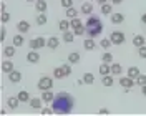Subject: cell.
<instances>
[{
  "mask_svg": "<svg viewBox=\"0 0 146 116\" xmlns=\"http://www.w3.org/2000/svg\"><path fill=\"white\" fill-rule=\"evenodd\" d=\"M52 108H53L55 115H68L75 108V98L66 91H60L58 95H55L53 101H52Z\"/></svg>",
  "mask_w": 146,
  "mask_h": 116,
  "instance_id": "obj_1",
  "label": "cell"
},
{
  "mask_svg": "<svg viewBox=\"0 0 146 116\" xmlns=\"http://www.w3.org/2000/svg\"><path fill=\"white\" fill-rule=\"evenodd\" d=\"M85 27H86V35L90 38H96V36H100L103 33V22H101V18L98 15L91 13L88 20H86V23H85Z\"/></svg>",
  "mask_w": 146,
  "mask_h": 116,
  "instance_id": "obj_2",
  "label": "cell"
},
{
  "mask_svg": "<svg viewBox=\"0 0 146 116\" xmlns=\"http://www.w3.org/2000/svg\"><path fill=\"white\" fill-rule=\"evenodd\" d=\"M70 23H72L73 33H75L76 36H82V35H85V33H86V27L82 23V20H80L78 17L72 18V20H70Z\"/></svg>",
  "mask_w": 146,
  "mask_h": 116,
  "instance_id": "obj_3",
  "label": "cell"
},
{
  "mask_svg": "<svg viewBox=\"0 0 146 116\" xmlns=\"http://www.w3.org/2000/svg\"><path fill=\"white\" fill-rule=\"evenodd\" d=\"M36 88L40 89V91H45V89H52L53 88V80H52V76H42L38 83H36Z\"/></svg>",
  "mask_w": 146,
  "mask_h": 116,
  "instance_id": "obj_4",
  "label": "cell"
},
{
  "mask_svg": "<svg viewBox=\"0 0 146 116\" xmlns=\"http://www.w3.org/2000/svg\"><path fill=\"white\" fill-rule=\"evenodd\" d=\"M28 46H30V50H40V48L46 46V40L43 38V36H36V38H32V40L28 42Z\"/></svg>",
  "mask_w": 146,
  "mask_h": 116,
  "instance_id": "obj_5",
  "label": "cell"
},
{
  "mask_svg": "<svg viewBox=\"0 0 146 116\" xmlns=\"http://www.w3.org/2000/svg\"><path fill=\"white\" fill-rule=\"evenodd\" d=\"M125 33L123 32H118V30H115V32H111L110 33V40H111V43L113 45H123L125 43Z\"/></svg>",
  "mask_w": 146,
  "mask_h": 116,
  "instance_id": "obj_6",
  "label": "cell"
},
{
  "mask_svg": "<svg viewBox=\"0 0 146 116\" xmlns=\"http://www.w3.org/2000/svg\"><path fill=\"white\" fill-rule=\"evenodd\" d=\"M119 85L123 86V88H133L135 85H136V80L135 78H131V76H123V78H119V81H118Z\"/></svg>",
  "mask_w": 146,
  "mask_h": 116,
  "instance_id": "obj_7",
  "label": "cell"
},
{
  "mask_svg": "<svg viewBox=\"0 0 146 116\" xmlns=\"http://www.w3.org/2000/svg\"><path fill=\"white\" fill-rule=\"evenodd\" d=\"M30 22H27V20H20L17 23V30L18 33H28V30H30Z\"/></svg>",
  "mask_w": 146,
  "mask_h": 116,
  "instance_id": "obj_8",
  "label": "cell"
},
{
  "mask_svg": "<svg viewBox=\"0 0 146 116\" xmlns=\"http://www.w3.org/2000/svg\"><path fill=\"white\" fill-rule=\"evenodd\" d=\"M27 62L28 63H38L40 62V55H38V50H30L27 53Z\"/></svg>",
  "mask_w": 146,
  "mask_h": 116,
  "instance_id": "obj_9",
  "label": "cell"
},
{
  "mask_svg": "<svg viewBox=\"0 0 146 116\" xmlns=\"http://www.w3.org/2000/svg\"><path fill=\"white\" fill-rule=\"evenodd\" d=\"M15 52H17V46L15 45H9V46H3V56L5 58H12L13 55H15Z\"/></svg>",
  "mask_w": 146,
  "mask_h": 116,
  "instance_id": "obj_10",
  "label": "cell"
},
{
  "mask_svg": "<svg viewBox=\"0 0 146 116\" xmlns=\"http://www.w3.org/2000/svg\"><path fill=\"white\" fill-rule=\"evenodd\" d=\"M15 70V66H13V63H12V60H3L2 62V72L7 73L9 75L10 72H13Z\"/></svg>",
  "mask_w": 146,
  "mask_h": 116,
  "instance_id": "obj_11",
  "label": "cell"
},
{
  "mask_svg": "<svg viewBox=\"0 0 146 116\" xmlns=\"http://www.w3.org/2000/svg\"><path fill=\"white\" fill-rule=\"evenodd\" d=\"M46 9H48V3H46L45 0H36L35 2V10L38 13H45Z\"/></svg>",
  "mask_w": 146,
  "mask_h": 116,
  "instance_id": "obj_12",
  "label": "cell"
},
{
  "mask_svg": "<svg viewBox=\"0 0 146 116\" xmlns=\"http://www.w3.org/2000/svg\"><path fill=\"white\" fill-rule=\"evenodd\" d=\"M9 81H12V83H20V81H22V73L18 72V70L10 72L9 73Z\"/></svg>",
  "mask_w": 146,
  "mask_h": 116,
  "instance_id": "obj_13",
  "label": "cell"
},
{
  "mask_svg": "<svg viewBox=\"0 0 146 116\" xmlns=\"http://www.w3.org/2000/svg\"><path fill=\"white\" fill-rule=\"evenodd\" d=\"M110 18H111V23H113V25H119V23L125 22V15H123V13H111Z\"/></svg>",
  "mask_w": 146,
  "mask_h": 116,
  "instance_id": "obj_14",
  "label": "cell"
},
{
  "mask_svg": "<svg viewBox=\"0 0 146 116\" xmlns=\"http://www.w3.org/2000/svg\"><path fill=\"white\" fill-rule=\"evenodd\" d=\"M58 45H60V38H58V36H50V38L46 40V46H48L50 50L58 48Z\"/></svg>",
  "mask_w": 146,
  "mask_h": 116,
  "instance_id": "obj_15",
  "label": "cell"
},
{
  "mask_svg": "<svg viewBox=\"0 0 146 116\" xmlns=\"http://www.w3.org/2000/svg\"><path fill=\"white\" fill-rule=\"evenodd\" d=\"M42 103H43L42 96H40V98L36 96V98L30 99V103H28V105H30V108H32V109H42Z\"/></svg>",
  "mask_w": 146,
  "mask_h": 116,
  "instance_id": "obj_16",
  "label": "cell"
},
{
  "mask_svg": "<svg viewBox=\"0 0 146 116\" xmlns=\"http://www.w3.org/2000/svg\"><path fill=\"white\" fill-rule=\"evenodd\" d=\"M80 12H82L83 15H91L93 13V5H91V0L90 2H85L82 5V9H80Z\"/></svg>",
  "mask_w": 146,
  "mask_h": 116,
  "instance_id": "obj_17",
  "label": "cell"
},
{
  "mask_svg": "<svg viewBox=\"0 0 146 116\" xmlns=\"http://www.w3.org/2000/svg\"><path fill=\"white\" fill-rule=\"evenodd\" d=\"M83 46H85V50H88V52H91V50H95L96 48V42H95V38H86L85 42H83Z\"/></svg>",
  "mask_w": 146,
  "mask_h": 116,
  "instance_id": "obj_18",
  "label": "cell"
},
{
  "mask_svg": "<svg viewBox=\"0 0 146 116\" xmlns=\"http://www.w3.org/2000/svg\"><path fill=\"white\" fill-rule=\"evenodd\" d=\"M100 12H101V15H111L113 13V3H103L100 7Z\"/></svg>",
  "mask_w": 146,
  "mask_h": 116,
  "instance_id": "obj_19",
  "label": "cell"
},
{
  "mask_svg": "<svg viewBox=\"0 0 146 116\" xmlns=\"http://www.w3.org/2000/svg\"><path fill=\"white\" fill-rule=\"evenodd\" d=\"M20 103H22V101L18 99V96H10V98L7 99V106L12 108V109H17Z\"/></svg>",
  "mask_w": 146,
  "mask_h": 116,
  "instance_id": "obj_20",
  "label": "cell"
},
{
  "mask_svg": "<svg viewBox=\"0 0 146 116\" xmlns=\"http://www.w3.org/2000/svg\"><path fill=\"white\" fill-rule=\"evenodd\" d=\"M101 83H103V86H113L115 85V78H113V75L110 73V75H105L103 78H101Z\"/></svg>",
  "mask_w": 146,
  "mask_h": 116,
  "instance_id": "obj_21",
  "label": "cell"
},
{
  "mask_svg": "<svg viewBox=\"0 0 146 116\" xmlns=\"http://www.w3.org/2000/svg\"><path fill=\"white\" fill-rule=\"evenodd\" d=\"M18 99L22 101V103H30V99H32V96H30V93L28 91H25V89H22V91H18Z\"/></svg>",
  "mask_w": 146,
  "mask_h": 116,
  "instance_id": "obj_22",
  "label": "cell"
},
{
  "mask_svg": "<svg viewBox=\"0 0 146 116\" xmlns=\"http://www.w3.org/2000/svg\"><path fill=\"white\" fill-rule=\"evenodd\" d=\"M55 98V95L52 93V89H45L43 93H42V99H43V103H52Z\"/></svg>",
  "mask_w": 146,
  "mask_h": 116,
  "instance_id": "obj_23",
  "label": "cell"
},
{
  "mask_svg": "<svg viewBox=\"0 0 146 116\" xmlns=\"http://www.w3.org/2000/svg\"><path fill=\"white\" fill-rule=\"evenodd\" d=\"M123 73V66L119 63H111V75L113 76H119Z\"/></svg>",
  "mask_w": 146,
  "mask_h": 116,
  "instance_id": "obj_24",
  "label": "cell"
},
{
  "mask_svg": "<svg viewBox=\"0 0 146 116\" xmlns=\"http://www.w3.org/2000/svg\"><path fill=\"white\" fill-rule=\"evenodd\" d=\"M65 76H66V73H65L63 66H58V68L53 70V78L55 80H62V78H65Z\"/></svg>",
  "mask_w": 146,
  "mask_h": 116,
  "instance_id": "obj_25",
  "label": "cell"
},
{
  "mask_svg": "<svg viewBox=\"0 0 146 116\" xmlns=\"http://www.w3.org/2000/svg\"><path fill=\"white\" fill-rule=\"evenodd\" d=\"M145 43H146L145 35H135V36H133V45H135L136 48H139V46H143Z\"/></svg>",
  "mask_w": 146,
  "mask_h": 116,
  "instance_id": "obj_26",
  "label": "cell"
},
{
  "mask_svg": "<svg viewBox=\"0 0 146 116\" xmlns=\"http://www.w3.org/2000/svg\"><path fill=\"white\" fill-rule=\"evenodd\" d=\"M98 72H100L101 76L110 75V73H111V65H110V63H101V66L98 68Z\"/></svg>",
  "mask_w": 146,
  "mask_h": 116,
  "instance_id": "obj_27",
  "label": "cell"
},
{
  "mask_svg": "<svg viewBox=\"0 0 146 116\" xmlns=\"http://www.w3.org/2000/svg\"><path fill=\"white\" fill-rule=\"evenodd\" d=\"M75 33L73 32H70V30H66V32H63V36H62V40H63L65 43H72L73 40H75Z\"/></svg>",
  "mask_w": 146,
  "mask_h": 116,
  "instance_id": "obj_28",
  "label": "cell"
},
{
  "mask_svg": "<svg viewBox=\"0 0 146 116\" xmlns=\"http://www.w3.org/2000/svg\"><path fill=\"white\" fill-rule=\"evenodd\" d=\"M80 53L78 52H72V53L68 55V63H72V65H76V63L80 62Z\"/></svg>",
  "mask_w": 146,
  "mask_h": 116,
  "instance_id": "obj_29",
  "label": "cell"
},
{
  "mask_svg": "<svg viewBox=\"0 0 146 116\" xmlns=\"http://www.w3.org/2000/svg\"><path fill=\"white\" fill-rule=\"evenodd\" d=\"M139 73H141V72H139V68H138V66H129V68H128V72H126V75H128V76H131V78H135V80H136Z\"/></svg>",
  "mask_w": 146,
  "mask_h": 116,
  "instance_id": "obj_30",
  "label": "cell"
},
{
  "mask_svg": "<svg viewBox=\"0 0 146 116\" xmlns=\"http://www.w3.org/2000/svg\"><path fill=\"white\" fill-rule=\"evenodd\" d=\"M12 42H13V45H15V46H22V45H23V42H25L23 33H17V35L12 38Z\"/></svg>",
  "mask_w": 146,
  "mask_h": 116,
  "instance_id": "obj_31",
  "label": "cell"
},
{
  "mask_svg": "<svg viewBox=\"0 0 146 116\" xmlns=\"http://www.w3.org/2000/svg\"><path fill=\"white\" fill-rule=\"evenodd\" d=\"M36 25H46V22H48V17H46V13H38L35 18Z\"/></svg>",
  "mask_w": 146,
  "mask_h": 116,
  "instance_id": "obj_32",
  "label": "cell"
},
{
  "mask_svg": "<svg viewBox=\"0 0 146 116\" xmlns=\"http://www.w3.org/2000/svg\"><path fill=\"white\" fill-rule=\"evenodd\" d=\"M58 28H60V30H62V32H66V30H70V28H72V23H70V22H68V20H60V22H58Z\"/></svg>",
  "mask_w": 146,
  "mask_h": 116,
  "instance_id": "obj_33",
  "label": "cell"
},
{
  "mask_svg": "<svg viewBox=\"0 0 146 116\" xmlns=\"http://www.w3.org/2000/svg\"><path fill=\"white\" fill-rule=\"evenodd\" d=\"M83 81H85V85H93V81H95V75L90 72H86L83 75Z\"/></svg>",
  "mask_w": 146,
  "mask_h": 116,
  "instance_id": "obj_34",
  "label": "cell"
},
{
  "mask_svg": "<svg viewBox=\"0 0 146 116\" xmlns=\"http://www.w3.org/2000/svg\"><path fill=\"white\" fill-rule=\"evenodd\" d=\"M65 15H66V17L70 18V20H72V18L78 17V10L75 9V7H70V9H66V12H65Z\"/></svg>",
  "mask_w": 146,
  "mask_h": 116,
  "instance_id": "obj_35",
  "label": "cell"
},
{
  "mask_svg": "<svg viewBox=\"0 0 146 116\" xmlns=\"http://www.w3.org/2000/svg\"><path fill=\"white\" fill-rule=\"evenodd\" d=\"M101 62H103V63H110V65H111V63H113V55L108 53V52H106V53H103V55H101Z\"/></svg>",
  "mask_w": 146,
  "mask_h": 116,
  "instance_id": "obj_36",
  "label": "cell"
},
{
  "mask_svg": "<svg viewBox=\"0 0 146 116\" xmlns=\"http://www.w3.org/2000/svg\"><path fill=\"white\" fill-rule=\"evenodd\" d=\"M111 45H113V43H111V40H110V38H103V40L100 42V46L103 48V50H108Z\"/></svg>",
  "mask_w": 146,
  "mask_h": 116,
  "instance_id": "obj_37",
  "label": "cell"
},
{
  "mask_svg": "<svg viewBox=\"0 0 146 116\" xmlns=\"http://www.w3.org/2000/svg\"><path fill=\"white\" fill-rule=\"evenodd\" d=\"M136 85H139V86H143V85H146V75H143V73H139L136 78Z\"/></svg>",
  "mask_w": 146,
  "mask_h": 116,
  "instance_id": "obj_38",
  "label": "cell"
},
{
  "mask_svg": "<svg viewBox=\"0 0 146 116\" xmlns=\"http://www.w3.org/2000/svg\"><path fill=\"white\" fill-rule=\"evenodd\" d=\"M73 2L75 0H60V5L66 10V9H70V7H73Z\"/></svg>",
  "mask_w": 146,
  "mask_h": 116,
  "instance_id": "obj_39",
  "label": "cell"
},
{
  "mask_svg": "<svg viewBox=\"0 0 146 116\" xmlns=\"http://www.w3.org/2000/svg\"><path fill=\"white\" fill-rule=\"evenodd\" d=\"M138 56L143 58V60H146V45H143V46L138 48Z\"/></svg>",
  "mask_w": 146,
  "mask_h": 116,
  "instance_id": "obj_40",
  "label": "cell"
},
{
  "mask_svg": "<svg viewBox=\"0 0 146 116\" xmlns=\"http://www.w3.org/2000/svg\"><path fill=\"white\" fill-rule=\"evenodd\" d=\"M10 13L9 12H2V17H0V20H2V23H9L10 22Z\"/></svg>",
  "mask_w": 146,
  "mask_h": 116,
  "instance_id": "obj_41",
  "label": "cell"
},
{
  "mask_svg": "<svg viewBox=\"0 0 146 116\" xmlns=\"http://www.w3.org/2000/svg\"><path fill=\"white\" fill-rule=\"evenodd\" d=\"M62 66H63V70H65V73H66V76H70V75H72V63H66V65H62Z\"/></svg>",
  "mask_w": 146,
  "mask_h": 116,
  "instance_id": "obj_42",
  "label": "cell"
},
{
  "mask_svg": "<svg viewBox=\"0 0 146 116\" xmlns=\"http://www.w3.org/2000/svg\"><path fill=\"white\" fill-rule=\"evenodd\" d=\"M5 36H7V30L0 28V42H5Z\"/></svg>",
  "mask_w": 146,
  "mask_h": 116,
  "instance_id": "obj_43",
  "label": "cell"
},
{
  "mask_svg": "<svg viewBox=\"0 0 146 116\" xmlns=\"http://www.w3.org/2000/svg\"><path fill=\"white\" fill-rule=\"evenodd\" d=\"M40 111H42V115H52L53 113V108H42Z\"/></svg>",
  "mask_w": 146,
  "mask_h": 116,
  "instance_id": "obj_44",
  "label": "cell"
},
{
  "mask_svg": "<svg viewBox=\"0 0 146 116\" xmlns=\"http://www.w3.org/2000/svg\"><path fill=\"white\" fill-rule=\"evenodd\" d=\"M98 113H100V115H108V113H110V109H106V108H101V109L98 111Z\"/></svg>",
  "mask_w": 146,
  "mask_h": 116,
  "instance_id": "obj_45",
  "label": "cell"
},
{
  "mask_svg": "<svg viewBox=\"0 0 146 116\" xmlns=\"http://www.w3.org/2000/svg\"><path fill=\"white\" fill-rule=\"evenodd\" d=\"M123 2H125V0H111L113 5H119V3H123Z\"/></svg>",
  "mask_w": 146,
  "mask_h": 116,
  "instance_id": "obj_46",
  "label": "cell"
},
{
  "mask_svg": "<svg viewBox=\"0 0 146 116\" xmlns=\"http://www.w3.org/2000/svg\"><path fill=\"white\" fill-rule=\"evenodd\" d=\"M0 10L5 12V10H7V5H5V3H0Z\"/></svg>",
  "mask_w": 146,
  "mask_h": 116,
  "instance_id": "obj_47",
  "label": "cell"
},
{
  "mask_svg": "<svg viewBox=\"0 0 146 116\" xmlns=\"http://www.w3.org/2000/svg\"><path fill=\"white\" fill-rule=\"evenodd\" d=\"M141 22L146 25V13H143V15H141Z\"/></svg>",
  "mask_w": 146,
  "mask_h": 116,
  "instance_id": "obj_48",
  "label": "cell"
},
{
  "mask_svg": "<svg viewBox=\"0 0 146 116\" xmlns=\"http://www.w3.org/2000/svg\"><path fill=\"white\" fill-rule=\"evenodd\" d=\"M141 93L146 96V85H143V86H141Z\"/></svg>",
  "mask_w": 146,
  "mask_h": 116,
  "instance_id": "obj_49",
  "label": "cell"
},
{
  "mask_svg": "<svg viewBox=\"0 0 146 116\" xmlns=\"http://www.w3.org/2000/svg\"><path fill=\"white\" fill-rule=\"evenodd\" d=\"M96 2H98V3H100V5H103V3H106V2H108V0H96Z\"/></svg>",
  "mask_w": 146,
  "mask_h": 116,
  "instance_id": "obj_50",
  "label": "cell"
},
{
  "mask_svg": "<svg viewBox=\"0 0 146 116\" xmlns=\"http://www.w3.org/2000/svg\"><path fill=\"white\" fill-rule=\"evenodd\" d=\"M25 2H36V0H25Z\"/></svg>",
  "mask_w": 146,
  "mask_h": 116,
  "instance_id": "obj_51",
  "label": "cell"
},
{
  "mask_svg": "<svg viewBox=\"0 0 146 116\" xmlns=\"http://www.w3.org/2000/svg\"><path fill=\"white\" fill-rule=\"evenodd\" d=\"M145 33H146V27H145Z\"/></svg>",
  "mask_w": 146,
  "mask_h": 116,
  "instance_id": "obj_52",
  "label": "cell"
}]
</instances>
